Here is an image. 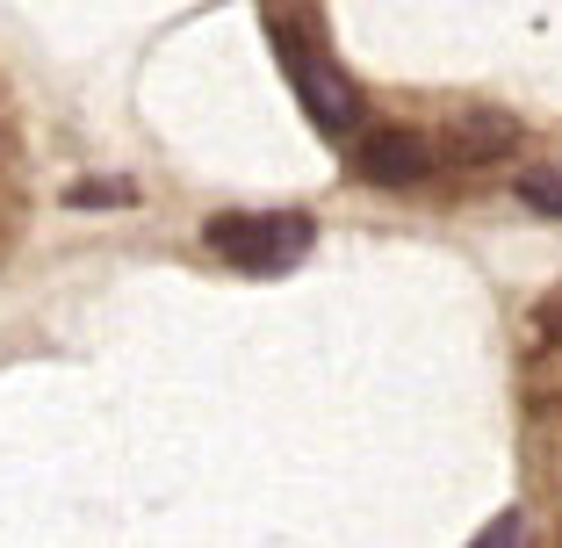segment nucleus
<instances>
[{"mask_svg":"<svg viewBox=\"0 0 562 548\" xmlns=\"http://www.w3.org/2000/svg\"><path fill=\"white\" fill-rule=\"evenodd\" d=\"M202 246L216 260L246 267V275H289V267L311 260L317 224L303 210H232V216H210L202 224Z\"/></svg>","mask_w":562,"mask_h":548,"instance_id":"1","label":"nucleus"},{"mask_svg":"<svg viewBox=\"0 0 562 548\" xmlns=\"http://www.w3.org/2000/svg\"><path fill=\"white\" fill-rule=\"evenodd\" d=\"M353 167L375 188H418L432 167H440V145L426 131H404V123H382V131H361L353 145Z\"/></svg>","mask_w":562,"mask_h":548,"instance_id":"3","label":"nucleus"},{"mask_svg":"<svg viewBox=\"0 0 562 548\" xmlns=\"http://www.w3.org/2000/svg\"><path fill=\"white\" fill-rule=\"evenodd\" d=\"M66 202L72 210H101V202H109V210H131L137 188L131 181H80V188H66Z\"/></svg>","mask_w":562,"mask_h":548,"instance_id":"5","label":"nucleus"},{"mask_svg":"<svg viewBox=\"0 0 562 548\" xmlns=\"http://www.w3.org/2000/svg\"><path fill=\"white\" fill-rule=\"evenodd\" d=\"M274 51H281V72H289V87H296V101H303V116H311L325 137H339V131H353V123H361V94H353L347 72L331 66V58L303 30L274 22Z\"/></svg>","mask_w":562,"mask_h":548,"instance_id":"2","label":"nucleus"},{"mask_svg":"<svg viewBox=\"0 0 562 548\" xmlns=\"http://www.w3.org/2000/svg\"><path fill=\"white\" fill-rule=\"evenodd\" d=\"M519 145V123L513 116H469L440 137V167H497L505 152Z\"/></svg>","mask_w":562,"mask_h":548,"instance_id":"4","label":"nucleus"},{"mask_svg":"<svg viewBox=\"0 0 562 548\" xmlns=\"http://www.w3.org/2000/svg\"><path fill=\"white\" fill-rule=\"evenodd\" d=\"M505 541H527V519H519V513H497L491 527L476 534V548H505Z\"/></svg>","mask_w":562,"mask_h":548,"instance_id":"7","label":"nucleus"},{"mask_svg":"<svg viewBox=\"0 0 562 548\" xmlns=\"http://www.w3.org/2000/svg\"><path fill=\"white\" fill-rule=\"evenodd\" d=\"M519 195H527L541 216H562V181H555V174H527V181H519Z\"/></svg>","mask_w":562,"mask_h":548,"instance_id":"6","label":"nucleus"}]
</instances>
